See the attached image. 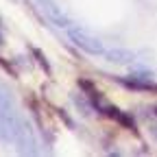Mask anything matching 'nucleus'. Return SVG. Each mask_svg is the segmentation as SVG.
<instances>
[{
    "instance_id": "1",
    "label": "nucleus",
    "mask_w": 157,
    "mask_h": 157,
    "mask_svg": "<svg viewBox=\"0 0 157 157\" xmlns=\"http://www.w3.org/2000/svg\"><path fill=\"white\" fill-rule=\"evenodd\" d=\"M20 118L22 116H20L17 109H15L11 92L5 85H0V140L2 142H13L15 140Z\"/></svg>"
},
{
    "instance_id": "2",
    "label": "nucleus",
    "mask_w": 157,
    "mask_h": 157,
    "mask_svg": "<svg viewBox=\"0 0 157 157\" xmlns=\"http://www.w3.org/2000/svg\"><path fill=\"white\" fill-rule=\"evenodd\" d=\"M68 35H70V39H72V44L76 46V48H81V50H85L87 55H105V46H103V42L98 37H94L92 33H87V31H83V29H76V26H68Z\"/></svg>"
},
{
    "instance_id": "3",
    "label": "nucleus",
    "mask_w": 157,
    "mask_h": 157,
    "mask_svg": "<svg viewBox=\"0 0 157 157\" xmlns=\"http://www.w3.org/2000/svg\"><path fill=\"white\" fill-rule=\"evenodd\" d=\"M13 144L17 146V151L22 153V155H37V153H39L35 131H33L31 122L24 120V118H20V124H17V133H15Z\"/></svg>"
},
{
    "instance_id": "4",
    "label": "nucleus",
    "mask_w": 157,
    "mask_h": 157,
    "mask_svg": "<svg viewBox=\"0 0 157 157\" xmlns=\"http://www.w3.org/2000/svg\"><path fill=\"white\" fill-rule=\"evenodd\" d=\"M39 7H42V11L46 13V17L50 20L52 24H57L59 29H68L70 26V20L66 17V13L61 11V7H57L52 0H37Z\"/></svg>"
},
{
    "instance_id": "5",
    "label": "nucleus",
    "mask_w": 157,
    "mask_h": 157,
    "mask_svg": "<svg viewBox=\"0 0 157 157\" xmlns=\"http://www.w3.org/2000/svg\"><path fill=\"white\" fill-rule=\"evenodd\" d=\"M105 57H107V61L118 63V66H127V63H133V61H135V52H131V50H127V48H111V50H105Z\"/></svg>"
},
{
    "instance_id": "6",
    "label": "nucleus",
    "mask_w": 157,
    "mask_h": 157,
    "mask_svg": "<svg viewBox=\"0 0 157 157\" xmlns=\"http://www.w3.org/2000/svg\"><path fill=\"white\" fill-rule=\"evenodd\" d=\"M72 101H74V105H76V107H81V109H83V113H85V116H90V113H92L94 105H90V103L85 101V98H83L81 94H78V96L74 94V96H72Z\"/></svg>"
},
{
    "instance_id": "7",
    "label": "nucleus",
    "mask_w": 157,
    "mask_h": 157,
    "mask_svg": "<svg viewBox=\"0 0 157 157\" xmlns=\"http://www.w3.org/2000/svg\"><path fill=\"white\" fill-rule=\"evenodd\" d=\"M35 57H37V59H39V63H42V66H44V68H46V72H48V70H50V68H48V63H46V59H44V57H42V52H39V50H35Z\"/></svg>"
},
{
    "instance_id": "8",
    "label": "nucleus",
    "mask_w": 157,
    "mask_h": 157,
    "mask_svg": "<svg viewBox=\"0 0 157 157\" xmlns=\"http://www.w3.org/2000/svg\"><path fill=\"white\" fill-rule=\"evenodd\" d=\"M151 135H153L155 140H157V127H153V129H151Z\"/></svg>"
}]
</instances>
